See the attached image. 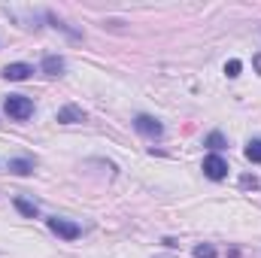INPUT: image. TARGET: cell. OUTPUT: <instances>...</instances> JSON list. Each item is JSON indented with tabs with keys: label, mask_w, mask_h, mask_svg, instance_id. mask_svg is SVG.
<instances>
[{
	"label": "cell",
	"mask_w": 261,
	"mask_h": 258,
	"mask_svg": "<svg viewBox=\"0 0 261 258\" xmlns=\"http://www.w3.org/2000/svg\"><path fill=\"white\" fill-rule=\"evenodd\" d=\"M3 110H6L9 119H28L34 113V100L24 97V94H9L6 104H3Z\"/></svg>",
	"instance_id": "1"
},
{
	"label": "cell",
	"mask_w": 261,
	"mask_h": 258,
	"mask_svg": "<svg viewBox=\"0 0 261 258\" xmlns=\"http://www.w3.org/2000/svg\"><path fill=\"white\" fill-rule=\"evenodd\" d=\"M203 173L219 183V179L228 176V161H225L222 155H206V158H203Z\"/></svg>",
	"instance_id": "2"
},
{
	"label": "cell",
	"mask_w": 261,
	"mask_h": 258,
	"mask_svg": "<svg viewBox=\"0 0 261 258\" xmlns=\"http://www.w3.org/2000/svg\"><path fill=\"white\" fill-rule=\"evenodd\" d=\"M49 231L52 234H58V237H64V240H76L82 231H79V225L76 222H67V219H49Z\"/></svg>",
	"instance_id": "3"
},
{
	"label": "cell",
	"mask_w": 261,
	"mask_h": 258,
	"mask_svg": "<svg viewBox=\"0 0 261 258\" xmlns=\"http://www.w3.org/2000/svg\"><path fill=\"white\" fill-rule=\"evenodd\" d=\"M134 128L140 131V134H146V137H161L164 134V125L158 119H152V116H137Z\"/></svg>",
	"instance_id": "4"
},
{
	"label": "cell",
	"mask_w": 261,
	"mask_h": 258,
	"mask_svg": "<svg viewBox=\"0 0 261 258\" xmlns=\"http://www.w3.org/2000/svg\"><path fill=\"white\" fill-rule=\"evenodd\" d=\"M85 119V113L79 110V107H73V104H67L58 110V122H64V125H76V122H82Z\"/></svg>",
	"instance_id": "5"
},
{
	"label": "cell",
	"mask_w": 261,
	"mask_h": 258,
	"mask_svg": "<svg viewBox=\"0 0 261 258\" xmlns=\"http://www.w3.org/2000/svg\"><path fill=\"white\" fill-rule=\"evenodd\" d=\"M31 73H34V70H31L28 64H6L3 67V76L12 79V82H21V79H28Z\"/></svg>",
	"instance_id": "6"
},
{
	"label": "cell",
	"mask_w": 261,
	"mask_h": 258,
	"mask_svg": "<svg viewBox=\"0 0 261 258\" xmlns=\"http://www.w3.org/2000/svg\"><path fill=\"white\" fill-rule=\"evenodd\" d=\"M43 70H46L49 76H61V70H64V61H61L58 55H49V58L43 61Z\"/></svg>",
	"instance_id": "7"
},
{
	"label": "cell",
	"mask_w": 261,
	"mask_h": 258,
	"mask_svg": "<svg viewBox=\"0 0 261 258\" xmlns=\"http://www.w3.org/2000/svg\"><path fill=\"white\" fill-rule=\"evenodd\" d=\"M9 170H12V173H18V176H28V173L34 170V164H31V161H24V158H15V161H9Z\"/></svg>",
	"instance_id": "8"
},
{
	"label": "cell",
	"mask_w": 261,
	"mask_h": 258,
	"mask_svg": "<svg viewBox=\"0 0 261 258\" xmlns=\"http://www.w3.org/2000/svg\"><path fill=\"white\" fill-rule=\"evenodd\" d=\"M246 158H249V161H261V140H249V146H246Z\"/></svg>",
	"instance_id": "9"
},
{
	"label": "cell",
	"mask_w": 261,
	"mask_h": 258,
	"mask_svg": "<svg viewBox=\"0 0 261 258\" xmlns=\"http://www.w3.org/2000/svg\"><path fill=\"white\" fill-rule=\"evenodd\" d=\"M15 210H18V213H24V216H37V207H34L31 200H21V197L15 200Z\"/></svg>",
	"instance_id": "10"
},
{
	"label": "cell",
	"mask_w": 261,
	"mask_h": 258,
	"mask_svg": "<svg viewBox=\"0 0 261 258\" xmlns=\"http://www.w3.org/2000/svg\"><path fill=\"white\" fill-rule=\"evenodd\" d=\"M206 146H210V149H222V146H225V137H222L219 131H213V134L206 137Z\"/></svg>",
	"instance_id": "11"
},
{
	"label": "cell",
	"mask_w": 261,
	"mask_h": 258,
	"mask_svg": "<svg viewBox=\"0 0 261 258\" xmlns=\"http://www.w3.org/2000/svg\"><path fill=\"white\" fill-rule=\"evenodd\" d=\"M240 70H243V64H240V61H237V58H234V61H228V64H225V73H228V76H231V79H234V76H240Z\"/></svg>",
	"instance_id": "12"
},
{
	"label": "cell",
	"mask_w": 261,
	"mask_h": 258,
	"mask_svg": "<svg viewBox=\"0 0 261 258\" xmlns=\"http://www.w3.org/2000/svg\"><path fill=\"white\" fill-rule=\"evenodd\" d=\"M195 258H216L213 246H195Z\"/></svg>",
	"instance_id": "13"
},
{
	"label": "cell",
	"mask_w": 261,
	"mask_h": 258,
	"mask_svg": "<svg viewBox=\"0 0 261 258\" xmlns=\"http://www.w3.org/2000/svg\"><path fill=\"white\" fill-rule=\"evenodd\" d=\"M255 67H258V73H261V55H255Z\"/></svg>",
	"instance_id": "14"
}]
</instances>
